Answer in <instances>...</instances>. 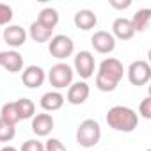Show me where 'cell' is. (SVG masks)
Wrapping results in <instances>:
<instances>
[{
  "label": "cell",
  "instance_id": "1",
  "mask_svg": "<svg viewBox=\"0 0 151 151\" xmlns=\"http://www.w3.org/2000/svg\"><path fill=\"white\" fill-rule=\"evenodd\" d=\"M107 124L116 132L130 133L139 126V116L130 107L116 105V107L109 109V112H107Z\"/></svg>",
  "mask_w": 151,
  "mask_h": 151
},
{
  "label": "cell",
  "instance_id": "2",
  "mask_svg": "<svg viewBox=\"0 0 151 151\" xmlns=\"http://www.w3.org/2000/svg\"><path fill=\"white\" fill-rule=\"evenodd\" d=\"M101 139V128L100 123L94 119H86L80 123L77 130V142L82 147H94Z\"/></svg>",
  "mask_w": 151,
  "mask_h": 151
},
{
  "label": "cell",
  "instance_id": "3",
  "mask_svg": "<svg viewBox=\"0 0 151 151\" xmlns=\"http://www.w3.org/2000/svg\"><path fill=\"white\" fill-rule=\"evenodd\" d=\"M73 68L66 62H57L48 71V80L55 89H64L73 84Z\"/></svg>",
  "mask_w": 151,
  "mask_h": 151
},
{
  "label": "cell",
  "instance_id": "4",
  "mask_svg": "<svg viewBox=\"0 0 151 151\" xmlns=\"http://www.w3.org/2000/svg\"><path fill=\"white\" fill-rule=\"evenodd\" d=\"M48 50H50L52 57L62 60V59H68V57L73 53L75 43H73V39H71L69 36H66V34H57V36H53V37L50 39Z\"/></svg>",
  "mask_w": 151,
  "mask_h": 151
},
{
  "label": "cell",
  "instance_id": "5",
  "mask_svg": "<svg viewBox=\"0 0 151 151\" xmlns=\"http://www.w3.org/2000/svg\"><path fill=\"white\" fill-rule=\"evenodd\" d=\"M151 78V66L146 60H135L128 68V80L132 86H146Z\"/></svg>",
  "mask_w": 151,
  "mask_h": 151
},
{
  "label": "cell",
  "instance_id": "6",
  "mask_svg": "<svg viewBox=\"0 0 151 151\" xmlns=\"http://www.w3.org/2000/svg\"><path fill=\"white\" fill-rule=\"evenodd\" d=\"M94 57L91 52L87 50H82L77 53V57H75V71H77L82 78H91L94 75Z\"/></svg>",
  "mask_w": 151,
  "mask_h": 151
},
{
  "label": "cell",
  "instance_id": "7",
  "mask_svg": "<svg viewBox=\"0 0 151 151\" xmlns=\"http://www.w3.org/2000/svg\"><path fill=\"white\" fill-rule=\"evenodd\" d=\"M91 45L98 53H110L116 48V37L107 30H98L91 37Z\"/></svg>",
  "mask_w": 151,
  "mask_h": 151
},
{
  "label": "cell",
  "instance_id": "8",
  "mask_svg": "<svg viewBox=\"0 0 151 151\" xmlns=\"http://www.w3.org/2000/svg\"><path fill=\"white\" fill-rule=\"evenodd\" d=\"M105 77L116 80L119 84V80L123 78V73H124V68H123V62L119 59H114V57H109V59H103L101 64H100V71Z\"/></svg>",
  "mask_w": 151,
  "mask_h": 151
},
{
  "label": "cell",
  "instance_id": "9",
  "mask_svg": "<svg viewBox=\"0 0 151 151\" xmlns=\"http://www.w3.org/2000/svg\"><path fill=\"white\" fill-rule=\"evenodd\" d=\"M45 78H46V75H45L43 68H39V66H27L23 69V73H22V82L29 89L41 87L43 82H45Z\"/></svg>",
  "mask_w": 151,
  "mask_h": 151
},
{
  "label": "cell",
  "instance_id": "10",
  "mask_svg": "<svg viewBox=\"0 0 151 151\" xmlns=\"http://www.w3.org/2000/svg\"><path fill=\"white\" fill-rule=\"evenodd\" d=\"M0 68H4L9 73H18L23 68V57L16 50L0 52Z\"/></svg>",
  "mask_w": 151,
  "mask_h": 151
},
{
  "label": "cell",
  "instance_id": "11",
  "mask_svg": "<svg viewBox=\"0 0 151 151\" xmlns=\"http://www.w3.org/2000/svg\"><path fill=\"white\" fill-rule=\"evenodd\" d=\"M89 94H91V89H89V86L86 82H75V84H71L68 87L66 100L71 105H82V103H86Z\"/></svg>",
  "mask_w": 151,
  "mask_h": 151
},
{
  "label": "cell",
  "instance_id": "12",
  "mask_svg": "<svg viewBox=\"0 0 151 151\" xmlns=\"http://www.w3.org/2000/svg\"><path fill=\"white\" fill-rule=\"evenodd\" d=\"M55 126V121L50 114H37L32 117V132L37 137H46Z\"/></svg>",
  "mask_w": 151,
  "mask_h": 151
},
{
  "label": "cell",
  "instance_id": "13",
  "mask_svg": "<svg viewBox=\"0 0 151 151\" xmlns=\"http://www.w3.org/2000/svg\"><path fill=\"white\" fill-rule=\"evenodd\" d=\"M25 39H27V32H25V29H22L20 25H9V27L4 30V41H6L9 46H13V48L22 46V45L25 43Z\"/></svg>",
  "mask_w": 151,
  "mask_h": 151
},
{
  "label": "cell",
  "instance_id": "14",
  "mask_svg": "<svg viewBox=\"0 0 151 151\" xmlns=\"http://www.w3.org/2000/svg\"><path fill=\"white\" fill-rule=\"evenodd\" d=\"M64 96L59 93V91H48V93H45L43 96H41V109L43 110H46V112H55V110H59V109H62V105H64Z\"/></svg>",
  "mask_w": 151,
  "mask_h": 151
},
{
  "label": "cell",
  "instance_id": "15",
  "mask_svg": "<svg viewBox=\"0 0 151 151\" xmlns=\"http://www.w3.org/2000/svg\"><path fill=\"white\" fill-rule=\"evenodd\" d=\"M112 32H114V34H112L114 37H119V39H123V41L132 39L133 34H135V30H133V27H132V22H130L128 18H116L114 23H112Z\"/></svg>",
  "mask_w": 151,
  "mask_h": 151
},
{
  "label": "cell",
  "instance_id": "16",
  "mask_svg": "<svg viewBox=\"0 0 151 151\" xmlns=\"http://www.w3.org/2000/svg\"><path fill=\"white\" fill-rule=\"evenodd\" d=\"M73 22H75V25H77V29H80V30H91V29L96 27L98 18H96V14L91 9H80L77 14H75Z\"/></svg>",
  "mask_w": 151,
  "mask_h": 151
},
{
  "label": "cell",
  "instance_id": "17",
  "mask_svg": "<svg viewBox=\"0 0 151 151\" xmlns=\"http://www.w3.org/2000/svg\"><path fill=\"white\" fill-rule=\"evenodd\" d=\"M30 37L36 41V43H46V41H50L52 39V29H48V27H45V25H41L37 20L36 22H32V25H30Z\"/></svg>",
  "mask_w": 151,
  "mask_h": 151
},
{
  "label": "cell",
  "instance_id": "18",
  "mask_svg": "<svg viewBox=\"0 0 151 151\" xmlns=\"http://www.w3.org/2000/svg\"><path fill=\"white\" fill-rule=\"evenodd\" d=\"M149 20H151V9H139L130 22H132V27L135 32H142L147 29Z\"/></svg>",
  "mask_w": 151,
  "mask_h": 151
},
{
  "label": "cell",
  "instance_id": "19",
  "mask_svg": "<svg viewBox=\"0 0 151 151\" xmlns=\"http://www.w3.org/2000/svg\"><path fill=\"white\" fill-rule=\"evenodd\" d=\"M14 105H16V112H18V116H20V121H22V119H30V117H34V114H36V105H34L32 100H29V98H20L18 101H14Z\"/></svg>",
  "mask_w": 151,
  "mask_h": 151
},
{
  "label": "cell",
  "instance_id": "20",
  "mask_svg": "<svg viewBox=\"0 0 151 151\" xmlns=\"http://www.w3.org/2000/svg\"><path fill=\"white\" fill-rule=\"evenodd\" d=\"M37 22L41 23V25H45V27H48V29H55V25L59 23V13L53 9V7H45L41 13H39V16H37Z\"/></svg>",
  "mask_w": 151,
  "mask_h": 151
},
{
  "label": "cell",
  "instance_id": "21",
  "mask_svg": "<svg viewBox=\"0 0 151 151\" xmlns=\"http://www.w3.org/2000/svg\"><path fill=\"white\" fill-rule=\"evenodd\" d=\"M0 117H2L6 123L13 124V126H16V124H18V121H20V116H18V112H16V105H14V101H11V103H6V105L2 107Z\"/></svg>",
  "mask_w": 151,
  "mask_h": 151
},
{
  "label": "cell",
  "instance_id": "22",
  "mask_svg": "<svg viewBox=\"0 0 151 151\" xmlns=\"http://www.w3.org/2000/svg\"><path fill=\"white\" fill-rule=\"evenodd\" d=\"M96 87L100 91H103V93H110V91H114L117 87V82L109 78V77H105V75H101V73H96Z\"/></svg>",
  "mask_w": 151,
  "mask_h": 151
},
{
  "label": "cell",
  "instance_id": "23",
  "mask_svg": "<svg viewBox=\"0 0 151 151\" xmlns=\"http://www.w3.org/2000/svg\"><path fill=\"white\" fill-rule=\"evenodd\" d=\"M14 135H16V128L0 117V142H9L14 139Z\"/></svg>",
  "mask_w": 151,
  "mask_h": 151
},
{
  "label": "cell",
  "instance_id": "24",
  "mask_svg": "<svg viewBox=\"0 0 151 151\" xmlns=\"http://www.w3.org/2000/svg\"><path fill=\"white\" fill-rule=\"evenodd\" d=\"M13 20V9L7 4H0V25H7Z\"/></svg>",
  "mask_w": 151,
  "mask_h": 151
},
{
  "label": "cell",
  "instance_id": "25",
  "mask_svg": "<svg viewBox=\"0 0 151 151\" xmlns=\"http://www.w3.org/2000/svg\"><path fill=\"white\" fill-rule=\"evenodd\" d=\"M20 151H45V144L39 142V140H36V139H30V140L23 142V146H22Z\"/></svg>",
  "mask_w": 151,
  "mask_h": 151
},
{
  "label": "cell",
  "instance_id": "26",
  "mask_svg": "<svg viewBox=\"0 0 151 151\" xmlns=\"http://www.w3.org/2000/svg\"><path fill=\"white\" fill-rule=\"evenodd\" d=\"M45 151H68V149L59 139H48L45 144Z\"/></svg>",
  "mask_w": 151,
  "mask_h": 151
},
{
  "label": "cell",
  "instance_id": "27",
  "mask_svg": "<svg viewBox=\"0 0 151 151\" xmlns=\"http://www.w3.org/2000/svg\"><path fill=\"white\" fill-rule=\"evenodd\" d=\"M139 112L142 114L144 119H151V98H144L140 107H139Z\"/></svg>",
  "mask_w": 151,
  "mask_h": 151
},
{
  "label": "cell",
  "instance_id": "28",
  "mask_svg": "<svg viewBox=\"0 0 151 151\" xmlns=\"http://www.w3.org/2000/svg\"><path fill=\"white\" fill-rule=\"evenodd\" d=\"M110 6L116 9H126L132 6V0H124V2H117V0H110Z\"/></svg>",
  "mask_w": 151,
  "mask_h": 151
},
{
  "label": "cell",
  "instance_id": "29",
  "mask_svg": "<svg viewBox=\"0 0 151 151\" xmlns=\"http://www.w3.org/2000/svg\"><path fill=\"white\" fill-rule=\"evenodd\" d=\"M0 151H18L16 147H13V146H6V147H2Z\"/></svg>",
  "mask_w": 151,
  "mask_h": 151
}]
</instances>
